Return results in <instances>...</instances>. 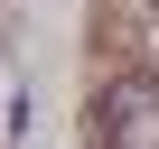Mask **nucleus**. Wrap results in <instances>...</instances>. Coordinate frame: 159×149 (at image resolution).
<instances>
[{"label":"nucleus","instance_id":"obj_1","mask_svg":"<svg viewBox=\"0 0 159 149\" xmlns=\"http://www.w3.org/2000/svg\"><path fill=\"white\" fill-rule=\"evenodd\" d=\"M94 140L103 149H159V65H122L94 93Z\"/></svg>","mask_w":159,"mask_h":149},{"label":"nucleus","instance_id":"obj_2","mask_svg":"<svg viewBox=\"0 0 159 149\" xmlns=\"http://www.w3.org/2000/svg\"><path fill=\"white\" fill-rule=\"evenodd\" d=\"M150 10H159V0H150Z\"/></svg>","mask_w":159,"mask_h":149}]
</instances>
